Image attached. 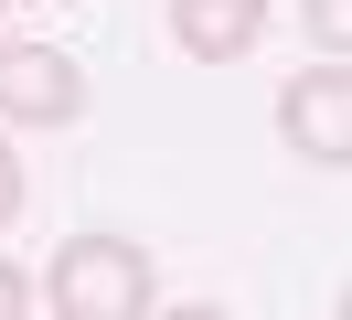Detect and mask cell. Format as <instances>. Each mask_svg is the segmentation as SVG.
Instances as JSON below:
<instances>
[{
    "mask_svg": "<svg viewBox=\"0 0 352 320\" xmlns=\"http://www.w3.org/2000/svg\"><path fill=\"white\" fill-rule=\"evenodd\" d=\"M32 299L54 320H150L160 310V267H150L139 235H65L43 256V277H32Z\"/></svg>",
    "mask_w": 352,
    "mask_h": 320,
    "instance_id": "cell-1",
    "label": "cell"
},
{
    "mask_svg": "<svg viewBox=\"0 0 352 320\" xmlns=\"http://www.w3.org/2000/svg\"><path fill=\"white\" fill-rule=\"evenodd\" d=\"M278 139L299 149V160H320V171H352V64L342 54L299 64V75L278 85Z\"/></svg>",
    "mask_w": 352,
    "mask_h": 320,
    "instance_id": "cell-2",
    "label": "cell"
},
{
    "mask_svg": "<svg viewBox=\"0 0 352 320\" xmlns=\"http://www.w3.org/2000/svg\"><path fill=\"white\" fill-rule=\"evenodd\" d=\"M75 118H86V64L0 32V128H75Z\"/></svg>",
    "mask_w": 352,
    "mask_h": 320,
    "instance_id": "cell-3",
    "label": "cell"
},
{
    "mask_svg": "<svg viewBox=\"0 0 352 320\" xmlns=\"http://www.w3.org/2000/svg\"><path fill=\"white\" fill-rule=\"evenodd\" d=\"M267 21H278L267 0H171V43L192 64H245L267 43Z\"/></svg>",
    "mask_w": 352,
    "mask_h": 320,
    "instance_id": "cell-4",
    "label": "cell"
},
{
    "mask_svg": "<svg viewBox=\"0 0 352 320\" xmlns=\"http://www.w3.org/2000/svg\"><path fill=\"white\" fill-rule=\"evenodd\" d=\"M309 43H320V54H352V0H309Z\"/></svg>",
    "mask_w": 352,
    "mask_h": 320,
    "instance_id": "cell-5",
    "label": "cell"
},
{
    "mask_svg": "<svg viewBox=\"0 0 352 320\" xmlns=\"http://www.w3.org/2000/svg\"><path fill=\"white\" fill-rule=\"evenodd\" d=\"M11 224H22V149L0 139V235H11Z\"/></svg>",
    "mask_w": 352,
    "mask_h": 320,
    "instance_id": "cell-6",
    "label": "cell"
},
{
    "mask_svg": "<svg viewBox=\"0 0 352 320\" xmlns=\"http://www.w3.org/2000/svg\"><path fill=\"white\" fill-rule=\"evenodd\" d=\"M0 320H32V267H11V256H0Z\"/></svg>",
    "mask_w": 352,
    "mask_h": 320,
    "instance_id": "cell-7",
    "label": "cell"
},
{
    "mask_svg": "<svg viewBox=\"0 0 352 320\" xmlns=\"http://www.w3.org/2000/svg\"><path fill=\"white\" fill-rule=\"evenodd\" d=\"M150 320H224L214 299H182V310H150Z\"/></svg>",
    "mask_w": 352,
    "mask_h": 320,
    "instance_id": "cell-8",
    "label": "cell"
},
{
    "mask_svg": "<svg viewBox=\"0 0 352 320\" xmlns=\"http://www.w3.org/2000/svg\"><path fill=\"white\" fill-rule=\"evenodd\" d=\"M0 11H11V0H0Z\"/></svg>",
    "mask_w": 352,
    "mask_h": 320,
    "instance_id": "cell-9",
    "label": "cell"
}]
</instances>
